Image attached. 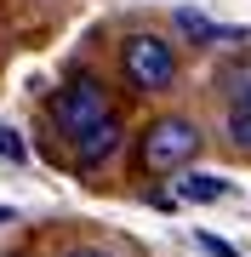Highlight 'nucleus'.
I'll return each mask as SVG.
<instances>
[{
    "mask_svg": "<svg viewBox=\"0 0 251 257\" xmlns=\"http://www.w3.org/2000/svg\"><path fill=\"white\" fill-rule=\"evenodd\" d=\"M103 120H114V109H109V92H103L92 74H75L69 86H57V92H52V126L63 132L69 143L92 138Z\"/></svg>",
    "mask_w": 251,
    "mask_h": 257,
    "instance_id": "nucleus-1",
    "label": "nucleus"
},
{
    "mask_svg": "<svg viewBox=\"0 0 251 257\" xmlns=\"http://www.w3.org/2000/svg\"><path fill=\"white\" fill-rule=\"evenodd\" d=\"M120 69H126V80L137 86V92H171L177 52H171V40H160V35H131L120 46Z\"/></svg>",
    "mask_w": 251,
    "mask_h": 257,
    "instance_id": "nucleus-2",
    "label": "nucleus"
},
{
    "mask_svg": "<svg viewBox=\"0 0 251 257\" xmlns=\"http://www.w3.org/2000/svg\"><path fill=\"white\" fill-rule=\"evenodd\" d=\"M200 155V132H194V120H177V114H166V120H154L149 132H143V172H183L188 160Z\"/></svg>",
    "mask_w": 251,
    "mask_h": 257,
    "instance_id": "nucleus-3",
    "label": "nucleus"
},
{
    "mask_svg": "<svg viewBox=\"0 0 251 257\" xmlns=\"http://www.w3.org/2000/svg\"><path fill=\"white\" fill-rule=\"evenodd\" d=\"M114 149H120V120H103L92 138L75 143V160H80V166H97V160H109Z\"/></svg>",
    "mask_w": 251,
    "mask_h": 257,
    "instance_id": "nucleus-4",
    "label": "nucleus"
},
{
    "mask_svg": "<svg viewBox=\"0 0 251 257\" xmlns=\"http://www.w3.org/2000/svg\"><path fill=\"white\" fill-rule=\"evenodd\" d=\"M223 132H228L234 149H245V155H251V92H245V97H228V120H223Z\"/></svg>",
    "mask_w": 251,
    "mask_h": 257,
    "instance_id": "nucleus-5",
    "label": "nucleus"
},
{
    "mask_svg": "<svg viewBox=\"0 0 251 257\" xmlns=\"http://www.w3.org/2000/svg\"><path fill=\"white\" fill-rule=\"evenodd\" d=\"M177 194L205 206V200H223V194H228V183H223V177H200V172H194V177H177Z\"/></svg>",
    "mask_w": 251,
    "mask_h": 257,
    "instance_id": "nucleus-6",
    "label": "nucleus"
},
{
    "mask_svg": "<svg viewBox=\"0 0 251 257\" xmlns=\"http://www.w3.org/2000/svg\"><path fill=\"white\" fill-rule=\"evenodd\" d=\"M177 29H183V35H194V40H217V23H205L200 12H177Z\"/></svg>",
    "mask_w": 251,
    "mask_h": 257,
    "instance_id": "nucleus-7",
    "label": "nucleus"
},
{
    "mask_svg": "<svg viewBox=\"0 0 251 257\" xmlns=\"http://www.w3.org/2000/svg\"><path fill=\"white\" fill-rule=\"evenodd\" d=\"M0 160H23V143H18V132H0Z\"/></svg>",
    "mask_w": 251,
    "mask_h": 257,
    "instance_id": "nucleus-8",
    "label": "nucleus"
},
{
    "mask_svg": "<svg viewBox=\"0 0 251 257\" xmlns=\"http://www.w3.org/2000/svg\"><path fill=\"white\" fill-rule=\"evenodd\" d=\"M63 257H109V251H97V246H80V251H63Z\"/></svg>",
    "mask_w": 251,
    "mask_h": 257,
    "instance_id": "nucleus-9",
    "label": "nucleus"
},
{
    "mask_svg": "<svg viewBox=\"0 0 251 257\" xmlns=\"http://www.w3.org/2000/svg\"><path fill=\"white\" fill-rule=\"evenodd\" d=\"M0 223H12V211H6V206H0Z\"/></svg>",
    "mask_w": 251,
    "mask_h": 257,
    "instance_id": "nucleus-10",
    "label": "nucleus"
}]
</instances>
